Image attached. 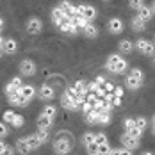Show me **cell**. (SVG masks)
I'll return each instance as SVG.
<instances>
[{"label":"cell","instance_id":"cell-1","mask_svg":"<svg viewBox=\"0 0 155 155\" xmlns=\"http://www.w3.org/2000/svg\"><path fill=\"white\" fill-rule=\"evenodd\" d=\"M125 84H127V87H128V89L136 91L137 87H141V84H143V71L137 70V68H134V70L130 71V75L127 77Z\"/></svg>","mask_w":155,"mask_h":155},{"label":"cell","instance_id":"cell-2","mask_svg":"<svg viewBox=\"0 0 155 155\" xmlns=\"http://www.w3.org/2000/svg\"><path fill=\"white\" fill-rule=\"evenodd\" d=\"M54 150H55V153H68V152H71V141H68L66 137L59 136V139L54 143Z\"/></svg>","mask_w":155,"mask_h":155},{"label":"cell","instance_id":"cell-3","mask_svg":"<svg viewBox=\"0 0 155 155\" xmlns=\"http://www.w3.org/2000/svg\"><path fill=\"white\" fill-rule=\"evenodd\" d=\"M20 71H21L23 77H32L36 73V62L32 59H23L20 62Z\"/></svg>","mask_w":155,"mask_h":155},{"label":"cell","instance_id":"cell-4","mask_svg":"<svg viewBox=\"0 0 155 155\" xmlns=\"http://www.w3.org/2000/svg\"><path fill=\"white\" fill-rule=\"evenodd\" d=\"M41 29H43V23H41L39 18H31V20L27 21V32H29V34H38Z\"/></svg>","mask_w":155,"mask_h":155},{"label":"cell","instance_id":"cell-5","mask_svg":"<svg viewBox=\"0 0 155 155\" xmlns=\"http://www.w3.org/2000/svg\"><path fill=\"white\" fill-rule=\"evenodd\" d=\"M54 96H55V94H54V87H52V86H48V84H43V86L39 87V98H41V100H45V102H50Z\"/></svg>","mask_w":155,"mask_h":155},{"label":"cell","instance_id":"cell-6","mask_svg":"<svg viewBox=\"0 0 155 155\" xmlns=\"http://www.w3.org/2000/svg\"><path fill=\"white\" fill-rule=\"evenodd\" d=\"M137 16H139L143 21H148V20H152L153 18V7H148V5H141L139 9H137Z\"/></svg>","mask_w":155,"mask_h":155},{"label":"cell","instance_id":"cell-7","mask_svg":"<svg viewBox=\"0 0 155 155\" xmlns=\"http://www.w3.org/2000/svg\"><path fill=\"white\" fill-rule=\"evenodd\" d=\"M16 50H18V43H16L13 38L4 39V45H2V52L4 54H16Z\"/></svg>","mask_w":155,"mask_h":155},{"label":"cell","instance_id":"cell-8","mask_svg":"<svg viewBox=\"0 0 155 155\" xmlns=\"http://www.w3.org/2000/svg\"><path fill=\"white\" fill-rule=\"evenodd\" d=\"M127 68H128V62H127L123 57H121V59L116 62L114 66H109L107 70H109V71H112V73H116V75H121V73H123Z\"/></svg>","mask_w":155,"mask_h":155},{"label":"cell","instance_id":"cell-9","mask_svg":"<svg viewBox=\"0 0 155 155\" xmlns=\"http://www.w3.org/2000/svg\"><path fill=\"white\" fill-rule=\"evenodd\" d=\"M109 31L112 32V34L123 32V21H121L120 18H110V20H109Z\"/></svg>","mask_w":155,"mask_h":155},{"label":"cell","instance_id":"cell-10","mask_svg":"<svg viewBox=\"0 0 155 155\" xmlns=\"http://www.w3.org/2000/svg\"><path fill=\"white\" fill-rule=\"evenodd\" d=\"M80 15L84 16L86 20L91 21V20L96 18V9H94L93 5H82V4H80Z\"/></svg>","mask_w":155,"mask_h":155},{"label":"cell","instance_id":"cell-11","mask_svg":"<svg viewBox=\"0 0 155 155\" xmlns=\"http://www.w3.org/2000/svg\"><path fill=\"white\" fill-rule=\"evenodd\" d=\"M121 143H123L125 148H128V150H134V148L139 146V139H137V137H132V136H128V134H125L123 137H121Z\"/></svg>","mask_w":155,"mask_h":155},{"label":"cell","instance_id":"cell-12","mask_svg":"<svg viewBox=\"0 0 155 155\" xmlns=\"http://www.w3.org/2000/svg\"><path fill=\"white\" fill-rule=\"evenodd\" d=\"M20 94H21L23 98H27V100L31 102L32 98L36 96V89H34V86H29V84H23V86L20 87Z\"/></svg>","mask_w":155,"mask_h":155},{"label":"cell","instance_id":"cell-13","mask_svg":"<svg viewBox=\"0 0 155 155\" xmlns=\"http://www.w3.org/2000/svg\"><path fill=\"white\" fill-rule=\"evenodd\" d=\"M50 127H52V118L41 114V116L38 118V130H48Z\"/></svg>","mask_w":155,"mask_h":155},{"label":"cell","instance_id":"cell-14","mask_svg":"<svg viewBox=\"0 0 155 155\" xmlns=\"http://www.w3.org/2000/svg\"><path fill=\"white\" fill-rule=\"evenodd\" d=\"M110 123V110H100L96 116V125H109Z\"/></svg>","mask_w":155,"mask_h":155},{"label":"cell","instance_id":"cell-15","mask_svg":"<svg viewBox=\"0 0 155 155\" xmlns=\"http://www.w3.org/2000/svg\"><path fill=\"white\" fill-rule=\"evenodd\" d=\"M82 32L86 34V38H96V36H98V29L94 27V23H87V25L82 29Z\"/></svg>","mask_w":155,"mask_h":155},{"label":"cell","instance_id":"cell-16","mask_svg":"<svg viewBox=\"0 0 155 155\" xmlns=\"http://www.w3.org/2000/svg\"><path fill=\"white\" fill-rule=\"evenodd\" d=\"M144 23H146V21H143L139 16H134V18H132V29H134L136 32H143L144 31V27H146Z\"/></svg>","mask_w":155,"mask_h":155},{"label":"cell","instance_id":"cell-17","mask_svg":"<svg viewBox=\"0 0 155 155\" xmlns=\"http://www.w3.org/2000/svg\"><path fill=\"white\" fill-rule=\"evenodd\" d=\"M120 50L123 52V54H132V50H134V43L132 41H128V39H123V41H120Z\"/></svg>","mask_w":155,"mask_h":155},{"label":"cell","instance_id":"cell-18","mask_svg":"<svg viewBox=\"0 0 155 155\" xmlns=\"http://www.w3.org/2000/svg\"><path fill=\"white\" fill-rule=\"evenodd\" d=\"M25 141H27V146H29V150H36L38 146H41V143L38 141L36 134H34V136H29V137H25Z\"/></svg>","mask_w":155,"mask_h":155},{"label":"cell","instance_id":"cell-19","mask_svg":"<svg viewBox=\"0 0 155 155\" xmlns=\"http://www.w3.org/2000/svg\"><path fill=\"white\" fill-rule=\"evenodd\" d=\"M16 152H20V153H29V152H31L29 146H27L25 137H23V139H18V143H16Z\"/></svg>","mask_w":155,"mask_h":155},{"label":"cell","instance_id":"cell-20","mask_svg":"<svg viewBox=\"0 0 155 155\" xmlns=\"http://www.w3.org/2000/svg\"><path fill=\"white\" fill-rule=\"evenodd\" d=\"M73 89L77 91V94H86V93H87V87H86L84 80H77V82H75V86H73Z\"/></svg>","mask_w":155,"mask_h":155},{"label":"cell","instance_id":"cell-21","mask_svg":"<svg viewBox=\"0 0 155 155\" xmlns=\"http://www.w3.org/2000/svg\"><path fill=\"white\" fill-rule=\"evenodd\" d=\"M96 116H98V112L91 109L89 112H86V120H87V125H96Z\"/></svg>","mask_w":155,"mask_h":155},{"label":"cell","instance_id":"cell-22","mask_svg":"<svg viewBox=\"0 0 155 155\" xmlns=\"http://www.w3.org/2000/svg\"><path fill=\"white\" fill-rule=\"evenodd\" d=\"M64 16V13H62L59 7H55V9H52V20H54V23L57 25L59 21H61V18Z\"/></svg>","mask_w":155,"mask_h":155},{"label":"cell","instance_id":"cell-23","mask_svg":"<svg viewBox=\"0 0 155 155\" xmlns=\"http://www.w3.org/2000/svg\"><path fill=\"white\" fill-rule=\"evenodd\" d=\"M96 153H102V155L110 153V146H109L107 141H105V143H100V144H98V152H96Z\"/></svg>","mask_w":155,"mask_h":155},{"label":"cell","instance_id":"cell-24","mask_svg":"<svg viewBox=\"0 0 155 155\" xmlns=\"http://www.w3.org/2000/svg\"><path fill=\"white\" fill-rule=\"evenodd\" d=\"M55 112H57V109L54 107V105H47V107L43 109V112H41V114H45V116H48V118H52V120H54Z\"/></svg>","mask_w":155,"mask_h":155},{"label":"cell","instance_id":"cell-25","mask_svg":"<svg viewBox=\"0 0 155 155\" xmlns=\"http://www.w3.org/2000/svg\"><path fill=\"white\" fill-rule=\"evenodd\" d=\"M127 134H128V136H132V137H137V139H139L141 134H143V130H141V128H137V127L134 125L132 128H128V130H127Z\"/></svg>","mask_w":155,"mask_h":155},{"label":"cell","instance_id":"cell-26","mask_svg":"<svg viewBox=\"0 0 155 155\" xmlns=\"http://www.w3.org/2000/svg\"><path fill=\"white\" fill-rule=\"evenodd\" d=\"M134 125H136L137 128H141V130H143V128H146V125H148V121H146V118H143V116H139V118H136V120H134Z\"/></svg>","mask_w":155,"mask_h":155},{"label":"cell","instance_id":"cell-27","mask_svg":"<svg viewBox=\"0 0 155 155\" xmlns=\"http://www.w3.org/2000/svg\"><path fill=\"white\" fill-rule=\"evenodd\" d=\"M120 59H121V55H120V54H112V55H109V59H107V66H105V68H109V66H114V64L120 61Z\"/></svg>","mask_w":155,"mask_h":155},{"label":"cell","instance_id":"cell-28","mask_svg":"<svg viewBox=\"0 0 155 155\" xmlns=\"http://www.w3.org/2000/svg\"><path fill=\"white\" fill-rule=\"evenodd\" d=\"M96 100H98V96H96L94 93H91V91H87V93H86V102H87L91 107L96 104Z\"/></svg>","mask_w":155,"mask_h":155},{"label":"cell","instance_id":"cell-29","mask_svg":"<svg viewBox=\"0 0 155 155\" xmlns=\"http://www.w3.org/2000/svg\"><path fill=\"white\" fill-rule=\"evenodd\" d=\"M36 137H38V141L43 144V143H47L48 141V130H39L38 134H36Z\"/></svg>","mask_w":155,"mask_h":155},{"label":"cell","instance_id":"cell-30","mask_svg":"<svg viewBox=\"0 0 155 155\" xmlns=\"http://www.w3.org/2000/svg\"><path fill=\"white\" fill-rule=\"evenodd\" d=\"M11 125H13L15 128H20V127L23 125V116H20V114H15V118H13Z\"/></svg>","mask_w":155,"mask_h":155},{"label":"cell","instance_id":"cell-31","mask_svg":"<svg viewBox=\"0 0 155 155\" xmlns=\"http://www.w3.org/2000/svg\"><path fill=\"white\" fill-rule=\"evenodd\" d=\"M86 150H87V153H96V152H98V143H96V141L87 143V144H86Z\"/></svg>","mask_w":155,"mask_h":155},{"label":"cell","instance_id":"cell-32","mask_svg":"<svg viewBox=\"0 0 155 155\" xmlns=\"http://www.w3.org/2000/svg\"><path fill=\"white\" fill-rule=\"evenodd\" d=\"M9 86H11L13 89H20V87L23 86V82H21V78H20V77H15L11 82H9Z\"/></svg>","mask_w":155,"mask_h":155},{"label":"cell","instance_id":"cell-33","mask_svg":"<svg viewBox=\"0 0 155 155\" xmlns=\"http://www.w3.org/2000/svg\"><path fill=\"white\" fill-rule=\"evenodd\" d=\"M61 104H62V107L64 109H70V105H71V98L64 93L62 94V98H61Z\"/></svg>","mask_w":155,"mask_h":155},{"label":"cell","instance_id":"cell-34","mask_svg":"<svg viewBox=\"0 0 155 155\" xmlns=\"http://www.w3.org/2000/svg\"><path fill=\"white\" fill-rule=\"evenodd\" d=\"M146 47H148V41H146V39H139V41L136 43V48H137V50H141L143 54H144V50H146Z\"/></svg>","mask_w":155,"mask_h":155},{"label":"cell","instance_id":"cell-35","mask_svg":"<svg viewBox=\"0 0 155 155\" xmlns=\"http://www.w3.org/2000/svg\"><path fill=\"white\" fill-rule=\"evenodd\" d=\"M77 25H75V23H73V21H70V23H68V27H66V32H68V34H71V36H75V34H77Z\"/></svg>","mask_w":155,"mask_h":155},{"label":"cell","instance_id":"cell-36","mask_svg":"<svg viewBox=\"0 0 155 155\" xmlns=\"http://www.w3.org/2000/svg\"><path fill=\"white\" fill-rule=\"evenodd\" d=\"M13 118H15V112H13V110H5V112H4V121H5V123H11Z\"/></svg>","mask_w":155,"mask_h":155},{"label":"cell","instance_id":"cell-37","mask_svg":"<svg viewBox=\"0 0 155 155\" xmlns=\"http://www.w3.org/2000/svg\"><path fill=\"white\" fill-rule=\"evenodd\" d=\"M128 4H130V7H132V9H136V11H137L141 5H143V0H128Z\"/></svg>","mask_w":155,"mask_h":155},{"label":"cell","instance_id":"cell-38","mask_svg":"<svg viewBox=\"0 0 155 155\" xmlns=\"http://www.w3.org/2000/svg\"><path fill=\"white\" fill-rule=\"evenodd\" d=\"M84 144H87V143H93L94 141V134H91V132H86V134H84Z\"/></svg>","mask_w":155,"mask_h":155},{"label":"cell","instance_id":"cell-39","mask_svg":"<svg viewBox=\"0 0 155 155\" xmlns=\"http://www.w3.org/2000/svg\"><path fill=\"white\" fill-rule=\"evenodd\" d=\"M110 153H116V155H127V153H130V150L128 148H118V150H110Z\"/></svg>","mask_w":155,"mask_h":155},{"label":"cell","instance_id":"cell-40","mask_svg":"<svg viewBox=\"0 0 155 155\" xmlns=\"http://www.w3.org/2000/svg\"><path fill=\"white\" fill-rule=\"evenodd\" d=\"M102 87H104L107 93H112V89H114V84H112V82H109V80H105V82L102 84Z\"/></svg>","mask_w":155,"mask_h":155},{"label":"cell","instance_id":"cell-41","mask_svg":"<svg viewBox=\"0 0 155 155\" xmlns=\"http://www.w3.org/2000/svg\"><path fill=\"white\" fill-rule=\"evenodd\" d=\"M110 104H112L114 107H120V105H121V96H114V94H112V100H110Z\"/></svg>","mask_w":155,"mask_h":155},{"label":"cell","instance_id":"cell-42","mask_svg":"<svg viewBox=\"0 0 155 155\" xmlns=\"http://www.w3.org/2000/svg\"><path fill=\"white\" fill-rule=\"evenodd\" d=\"M94 141H96V143H98V144H100V143H105V134H104V132H100V134H96V136H94Z\"/></svg>","mask_w":155,"mask_h":155},{"label":"cell","instance_id":"cell-43","mask_svg":"<svg viewBox=\"0 0 155 155\" xmlns=\"http://www.w3.org/2000/svg\"><path fill=\"white\" fill-rule=\"evenodd\" d=\"M5 136H7V125L4 121V123H0V137H5Z\"/></svg>","mask_w":155,"mask_h":155},{"label":"cell","instance_id":"cell-44","mask_svg":"<svg viewBox=\"0 0 155 155\" xmlns=\"http://www.w3.org/2000/svg\"><path fill=\"white\" fill-rule=\"evenodd\" d=\"M112 94H114V96H123V87H120V86H114Z\"/></svg>","mask_w":155,"mask_h":155},{"label":"cell","instance_id":"cell-45","mask_svg":"<svg viewBox=\"0 0 155 155\" xmlns=\"http://www.w3.org/2000/svg\"><path fill=\"white\" fill-rule=\"evenodd\" d=\"M123 125H125V128H127V130H128V128H132V127H134V118H127V120L123 121Z\"/></svg>","mask_w":155,"mask_h":155},{"label":"cell","instance_id":"cell-46","mask_svg":"<svg viewBox=\"0 0 155 155\" xmlns=\"http://www.w3.org/2000/svg\"><path fill=\"white\" fill-rule=\"evenodd\" d=\"M64 93L68 94L70 98H75V96H77V91H75L73 87H66V91H64Z\"/></svg>","mask_w":155,"mask_h":155},{"label":"cell","instance_id":"cell-47","mask_svg":"<svg viewBox=\"0 0 155 155\" xmlns=\"http://www.w3.org/2000/svg\"><path fill=\"white\" fill-rule=\"evenodd\" d=\"M144 54H146V55H153V43L148 41V47H146V50H144Z\"/></svg>","mask_w":155,"mask_h":155},{"label":"cell","instance_id":"cell-48","mask_svg":"<svg viewBox=\"0 0 155 155\" xmlns=\"http://www.w3.org/2000/svg\"><path fill=\"white\" fill-rule=\"evenodd\" d=\"M86 87H87V91L94 93V91H96V87H98V84H96V82H89V84H87Z\"/></svg>","mask_w":155,"mask_h":155},{"label":"cell","instance_id":"cell-49","mask_svg":"<svg viewBox=\"0 0 155 155\" xmlns=\"http://www.w3.org/2000/svg\"><path fill=\"white\" fill-rule=\"evenodd\" d=\"M94 82H96L98 86H102V84L105 82V77H104V75H98V77H96V80H94Z\"/></svg>","mask_w":155,"mask_h":155},{"label":"cell","instance_id":"cell-50","mask_svg":"<svg viewBox=\"0 0 155 155\" xmlns=\"http://www.w3.org/2000/svg\"><path fill=\"white\" fill-rule=\"evenodd\" d=\"M5 148H7V144H5L4 141H0V155H2V153H5Z\"/></svg>","mask_w":155,"mask_h":155},{"label":"cell","instance_id":"cell-51","mask_svg":"<svg viewBox=\"0 0 155 155\" xmlns=\"http://www.w3.org/2000/svg\"><path fill=\"white\" fill-rule=\"evenodd\" d=\"M2 29H4V20L0 18V31H2Z\"/></svg>","mask_w":155,"mask_h":155},{"label":"cell","instance_id":"cell-52","mask_svg":"<svg viewBox=\"0 0 155 155\" xmlns=\"http://www.w3.org/2000/svg\"><path fill=\"white\" fill-rule=\"evenodd\" d=\"M2 45H4V38L0 36V48H2Z\"/></svg>","mask_w":155,"mask_h":155},{"label":"cell","instance_id":"cell-53","mask_svg":"<svg viewBox=\"0 0 155 155\" xmlns=\"http://www.w3.org/2000/svg\"><path fill=\"white\" fill-rule=\"evenodd\" d=\"M2 54H4V52H2V48H0V55H2Z\"/></svg>","mask_w":155,"mask_h":155}]
</instances>
